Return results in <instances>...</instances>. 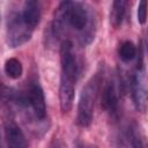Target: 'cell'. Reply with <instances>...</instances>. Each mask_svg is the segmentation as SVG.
Here are the masks:
<instances>
[{
	"label": "cell",
	"mask_w": 148,
	"mask_h": 148,
	"mask_svg": "<svg viewBox=\"0 0 148 148\" xmlns=\"http://www.w3.org/2000/svg\"><path fill=\"white\" fill-rule=\"evenodd\" d=\"M61 76L59 87V103L62 112L72 109L75 96V83L77 76V64L73 52V45L69 40H65L60 47Z\"/></svg>",
	"instance_id": "6da1fadb"
},
{
	"label": "cell",
	"mask_w": 148,
	"mask_h": 148,
	"mask_svg": "<svg viewBox=\"0 0 148 148\" xmlns=\"http://www.w3.org/2000/svg\"><path fill=\"white\" fill-rule=\"evenodd\" d=\"M54 20L61 25H71L77 31H84L91 27L90 15L83 3L76 1H64L57 8Z\"/></svg>",
	"instance_id": "7a4b0ae2"
},
{
	"label": "cell",
	"mask_w": 148,
	"mask_h": 148,
	"mask_svg": "<svg viewBox=\"0 0 148 148\" xmlns=\"http://www.w3.org/2000/svg\"><path fill=\"white\" fill-rule=\"evenodd\" d=\"M99 82H101L99 75L96 74L86 83V86L81 91L79 105H77L76 123L82 127H88L92 121L94 108L98 94Z\"/></svg>",
	"instance_id": "3957f363"
},
{
	"label": "cell",
	"mask_w": 148,
	"mask_h": 148,
	"mask_svg": "<svg viewBox=\"0 0 148 148\" xmlns=\"http://www.w3.org/2000/svg\"><path fill=\"white\" fill-rule=\"evenodd\" d=\"M32 29H30L23 21L22 14L14 13L8 18L7 42L10 47H17L27 43L31 38Z\"/></svg>",
	"instance_id": "277c9868"
},
{
	"label": "cell",
	"mask_w": 148,
	"mask_h": 148,
	"mask_svg": "<svg viewBox=\"0 0 148 148\" xmlns=\"http://www.w3.org/2000/svg\"><path fill=\"white\" fill-rule=\"evenodd\" d=\"M131 88L135 109L139 112H145L148 108V81L146 77L143 65L136 66V71L132 76Z\"/></svg>",
	"instance_id": "5b68a950"
},
{
	"label": "cell",
	"mask_w": 148,
	"mask_h": 148,
	"mask_svg": "<svg viewBox=\"0 0 148 148\" xmlns=\"http://www.w3.org/2000/svg\"><path fill=\"white\" fill-rule=\"evenodd\" d=\"M119 91L120 87L118 86L117 80H109L102 91V106L110 113L117 114L119 108Z\"/></svg>",
	"instance_id": "8992f818"
},
{
	"label": "cell",
	"mask_w": 148,
	"mask_h": 148,
	"mask_svg": "<svg viewBox=\"0 0 148 148\" xmlns=\"http://www.w3.org/2000/svg\"><path fill=\"white\" fill-rule=\"evenodd\" d=\"M27 103L31 106L36 118L44 119L46 114V104H45V97L43 89L38 83H32L29 87V90L27 92Z\"/></svg>",
	"instance_id": "52a82bcc"
},
{
	"label": "cell",
	"mask_w": 148,
	"mask_h": 148,
	"mask_svg": "<svg viewBox=\"0 0 148 148\" xmlns=\"http://www.w3.org/2000/svg\"><path fill=\"white\" fill-rule=\"evenodd\" d=\"M5 140L7 148H27V140L22 130L13 121L6 124Z\"/></svg>",
	"instance_id": "ba28073f"
},
{
	"label": "cell",
	"mask_w": 148,
	"mask_h": 148,
	"mask_svg": "<svg viewBox=\"0 0 148 148\" xmlns=\"http://www.w3.org/2000/svg\"><path fill=\"white\" fill-rule=\"evenodd\" d=\"M22 18L24 21V23L30 28V29H35V27H37V24L40 21V5L38 1H34V0H29L24 2L23 6V10H22Z\"/></svg>",
	"instance_id": "9c48e42d"
},
{
	"label": "cell",
	"mask_w": 148,
	"mask_h": 148,
	"mask_svg": "<svg viewBox=\"0 0 148 148\" xmlns=\"http://www.w3.org/2000/svg\"><path fill=\"white\" fill-rule=\"evenodd\" d=\"M125 12H126V1L124 0L113 1L112 8L110 12V22L112 27L118 28L121 24L124 16H125Z\"/></svg>",
	"instance_id": "30bf717a"
},
{
	"label": "cell",
	"mask_w": 148,
	"mask_h": 148,
	"mask_svg": "<svg viewBox=\"0 0 148 148\" xmlns=\"http://www.w3.org/2000/svg\"><path fill=\"white\" fill-rule=\"evenodd\" d=\"M22 72H23V68L20 60L15 58H10L5 62V73L7 74L8 77L14 80L18 79L22 75Z\"/></svg>",
	"instance_id": "8fae6325"
},
{
	"label": "cell",
	"mask_w": 148,
	"mask_h": 148,
	"mask_svg": "<svg viewBox=\"0 0 148 148\" xmlns=\"http://www.w3.org/2000/svg\"><path fill=\"white\" fill-rule=\"evenodd\" d=\"M135 56H136V46L132 42L126 40L121 43L119 47V57L123 61H131L135 58Z\"/></svg>",
	"instance_id": "7c38bea8"
},
{
	"label": "cell",
	"mask_w": 148,
	"mask_h": 148,
	"mask_svg": "<svg viewBox=\"0 0 148 148\" xmlns=\"http://www.w3.org/2000/svg\"><path fill=\"white\" fill-rule=\"evenodd\" d=\"M147 21V1H140L138 6V22L145 24Z\"/></svg>",
	"instance_id": "4fadbf2b"
},
{
	"label": "cell",
	"mask_w": 148,
	"mask_h": 148,
	"mask_svg": "<svg viewBox=\"0 0 148 148\" xmlns=\"http://www.w3.org/2000/svg\"><path fill=\"white\" fill-rule=\"evenodd\" d=\"M77 148H88V147H87V146H84L83 143H80V145L77 146Z\"/></svg>",
	"instance_id": "5bb4252c"
},
{
	"label": "cell",
	"mask_w": 148,
	"mask_h": 148,
	"mask_svg": "<svg viewBox=\"0 0 148 148\" xmlns=\"http://www.w3.org/2000/svg\"><path fill=\"white\" fill-rule=\"evenodd\" d=\"M145 148H148V146H147V147H145Z\"/></svg>",
	"instance_id": "9a60e30c"
}]
</instances>
